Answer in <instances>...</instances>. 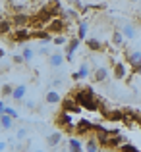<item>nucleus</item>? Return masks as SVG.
Wrapping results in <instances>:
<instances>
[{"label": "nucleus", "instance_id": "13", "mask_svg": "<svg viewBox=\"0 0 141 152\" xmlns=\"http://www.w3.org/2000/svg\"><path fill=\"white\" fill-rule=\"evenodd\" d=\"M106 79H108V69L106 67H97L93 71V81L103 83V81H106Z\"/></svg>", "mask_w": 141, "mask_h": 152}, {"label": "nucleus", "instance_id": "29", "mask_svg": "<svg viewBox=\"0 0 141 152\" xmlns=\"http://www.w3.org/2000/svg\"><path fill=\"white\" fill-rule=\"evenodd\" d=\"M122 33H124V37H128V39H134V37H135V29H134L131 25H124Z\"/></svg>", "mask_w": 141, "mask_h": 152}, {"label": "nucleus", "instance_id": "7", "mask_svg": "<svg viewBox=\"0 0 141 152\" xmlns=\"http://www.w3.org/2000/svg\"><path fill=\"white\" fill-rule=\"evenodd\" d=\"M126 58H128V64L131 66V71H137L139 67H141V52H139V50H131V52H128Z\"/></svg>", "mask_w": 141, "mask_h": 152}, {"label": "nucleus", "instance_id": "3", "mask_svg": "<svg viewBox=\"0 0 141 152\" xmlns=\"http://www.w3.org/2000/svg\"><path fill=\"white\" fill-rule=\"evenodd\" d=\"M91 131H95V123H91L89 119H79L75 123V135L83 137V135H89Z\"/></svg>", "mask_w": 141, "mask_h": 152}, {"label": "nucleus", "instance_id": "33", "mask_svg": "<svg viewBox=\"0 0 141 152\" xmlns=\"http://www.w3.org/2000/svg\"><path fill=\"white\" fill-rule=\"evenodd\" d=\"M52 41H54V45H64V42H66V37H64V35H58V37H54Z\"/></svg>", "mask_w": 141, "mask_h": 152}, {"label": "nucleus", "instance_id": "19", "mask_svg": "<svg viewBox=\"0 0 141 152\" xmlns=\"http://www.w3.org/2000/svg\"><path fill=\"white\" fill-rule=\"evenodd\" d=\"M0 125H2V129H12V125H14V118L8 114H2V119H0Z\"/></svg>", "mask_w": 141, "mask_h": 152}, {"label": "nucleus", "instance_id": "39", "mask_svg": "<svg viewBox=\"0 0 141 152\" xmlns=\"http://www.w3.org/2000/svg\"><path fill=\"white\" fill-rule=\"evenodd\" d=\"M35 152H45V150H41V148H39V150H35Z\"/></svg>", "mask_w": 141, "mask_h": 152}, {"label": "nucleus", "instance_id": "9", "mask_svg": "<svg viewBox=\"0 0 141 152\" xmlns=\"http://www.w3.org/2000/svg\"><path fill=\"white\" fill-rule=\"evenodd\" d=\"M33 37V33L29 31V27H23V29H16L14 31V35H12V39L14 41H18V42H23V41H27V39H31Z\"/></svg>", "mask_w": 141, "mask_h": 152}, {"label": "nucleus", "instance_id": "11", "mask_svg": "<svg viewBox=\"0 0 141 152\" xmlns=\"http://www.w3.org/2000/svg\"><path fill=\"white\" fill-rule=\"evenodd\" d=\"M78 46H79V39L78 37H75V39H70V42H68V46H66V60H68V62H72L74 52L78 50Z\"/></svg>", "mask_w": 141, "mask_h": 152}, {"label": "nucleus", "instance_id": "34", "mask_svg": "<svg viewBox=\"0 0 141 152\" xmlns=\"http://www.w3.org/2000/svg\"><path fill=\"white\" fill-rule=\"evenodd\" d=\"M4 114H8V115H12V118H14V119H16V118H18V112H16V110H14V108H6V112H4Z\"/></svg>", "mask_w": 141, "mask_h": 152}, {"label": "nucleus", "instance_id": "16", "mask_svg": "<svg viewBox=\"0 0 141 152\" xmlns=\"http://www.w3.org/2000/svg\"><path fill=\"white\" fill-rule=\"evenodd\" d=\"M85 152H99V141H97V137H89L85 141Z\"/></svg>", "mask_w": 141, "mask_h": 152}, {"label": "nucleus", "instance_id": "4", "mask_svg": "<svg viewBox=\"0 0 141 152\" xmlns=\"http://www.w3.org/2000/svg\"><path fill=\"white\" fill-rule=\"evenodd\" d=\"M81 110V106L78 104V100H75L74 96H66L62 100V112H68V114H75V112Z\"/></svg>", "mask_w": 141, "mask_h": 152}, {"label": "nucleus", "instance_id": "5", "mask_svg": "<svg viewBox=\"0 0 141 152\" xmlns=\"http://www.w3.org/2000/svg\"><path fill=\"white\" fill-rule=\"evenodd\" d=\"M47 31L50 35H54V33H64L66 31V21H64L62 18H54L50 23L47 25Z\"/></svg>", "mask_w": 141, "mask_h": 152}, {"label": "nucleus", "instance_id": "18", "mask_svg": "<svg viewBox=\"0 0 141 152\" xmlns=\"http://www.w3.org/2000/svg\"><path fill=\"white\" fill-rule=\"evenodd\" d=\"M60 142H62V135L60 133H50L47 137V145L48 146H58Z\"/></svg>", "mask_w": 141, "mask_h": 152}, {"label": "nucleus", "instance_id": "30", "mask_svg": "<svg viewBox=\"0 0 141 152\" xmlns=\"http://www.w3.org/2000/svg\"><path fill=\"white\" fill-rule=\"evenodd\" d=\"M14 89H16V87H12V85H6V83H4V85H2V98H6V96H12V94H14Z\"/></svg>", "mask_w": 141, "mask_h": 152}, {"label": "nucleus", "instance_id": "25", "mask_svg": "<svg viewBox=\"0 0 141 152\" xmlns=\"http://www.w3.org/2000/svg\"><path fill=\"white\" fill-rule=\"evenodd\" d=\"M33 39H41V41H50L52 39V35L48 33V31H33Z\"/></svg>", "mask_w": 141, "mask_h": 152}, {"label": "nucleus", "instance_id": "28", "mask_svg": "<svg viewBox=\"0 0 141 152\" xmlns=\"http://www.w3.org/2000/svg\"><path fill=\"white\" fill-rule=\"evenodd\" d=\"M118 152H139V150H137V146L130 145V142H124V145L118 148Z\"/></svg>", "mask_w": 141, "mask_h": 152}, {"label": "nucleus", "instance_id": "20", "mask_svg": "<svg viewBox=\"0 0 141 152\" xmlns=\"http://www.w3.org/2000/svg\"><path fill=\"white\" fill-rule=\"evenodd\" d=\"M85 45H87V48H89V50H95V52H99V50H103V48H104V46L100 45L97 39H87Z\"/></svg>", "mask_w": 141, "mask_h": 152}, {"label": "nucleus", "instance_id": "10", "mask_svg": "<svg viewBox=\"0 0 141 152\" xmlns=\"http://www.w3.org/2000/svg\"><path fill=\"white\" fill-rule=\"evenodd\" d=\"M103 115L108 119V121H124V119H126V114H124V110H110V112L104 110Z\"/></svg>", "mask_w": 141, "mask_h": 152}, {"label": "nucleus", "instance_id": "23", "mask_svg": "<svg viewBox=\"0 0 141 152\" xmlns=\"http://www.w3.org/2000/svg\"><path fill=\"white\" fill-rule=\"evenodd\" d=\"M45 100H47L48 104H58V102H60V94L56 93V91H48L47 96H45Z\"/></svg>", "mask_w": 141, "mask_h": 152}, {"label": "nucleus", "instance_id": "8", "mask_svg": "<svg viewBox=\"0 0 141 152\" xmlns=\"http://www.w3.org/2000/svg\"><path fill=\"white\" fill-rule=\"evenodd\" d=\"M112 75H114V77L118 79V81L126 79V75H128L126 66H124L122 62H116V60H112Z\"/></svg>", "mask_w": 141, "mask_h": 152}, {"label": "nucleus", "instance_id": "26", "mask_svg": "<svg viewBox=\"0 0 141 152\" xmlns=\"http://www.w3.org/2000/svg\"><path fill=\"white\" fill-rule=\"evenodd\" d=\"M122 42H124V33L122 31H114V33H112V45L120 46Z\"/></svg>", "mask_w": 141, "mask_h": 152}, {"label": "nucleus", "instance_id": "14", "mask_svg": "<svg viewBox=\"0 0 141 152\" xmlns=\"http://www.w3.org/2000/svg\"><path fill=\"white\" fill-rule=\"evenodd\" d=\"M64 152H83V145L78 141V139H70Z\"/></svg>", "mask_w": 141, "mask_h": 152}, {"label": "nucleus", "instance_id": "1", "mask_svg": "<svg viewBox=\"0 0 141 152\" xmlns=\"http://www.w3.org/2000/svg\"><path fill=\"white\" fill-rule=\"evenodd\" d=\"M74 98L78 100V104L81 108H85V110L89 112H97L99 110V100H97L95 93L91 87H83V89H75V94Z\"/></svg>", "mask_w": 141, "mask_h": 152}, {"label": "nucleus", "instance_id": "38", "mask_svg": "<svg viewBox=\"0 0 141 152\" xmlns=\"http://www.w3.org/2000/svg\"><path fill=\"white\" fill-rule=\"evenodd\" d=\"M135 73H137V75H141V67H139V69H137V71H135Z\"/></svg>", "mask_w": 141, "mask_h": 152}, {"label": "nucleus", "instance_id": "22", "mask_svg": "<svg viewBox=\"0 0 141 152\" xmlns=\"http://www.w3.org/2000/svg\"><path fill=\"white\" fill-rule=\"evenodd\" d=\"M12 25L14 23L10 21V19H6V18H2V21H0V33L2 35H6V33H10L12 31Z\"/></svg>", "mask_w": 141, "mask_h": 152}, {"label": "nucleus", "instance_id": "32", "mask_svg": "<svg viewBox=\"0 0 141 152\" xmlns=\"http://www.w3.org/2000/svg\"><path fill=\"white\" fill-rule=\"evenodd\" d=\"M16 137H18V139H19V141H23V139H25V137H27V131H25V129H23V127H19V129H18V135H16Z\"/></svg>", "mask_w": 141, "mask_h": 152}, {"label": "nucleus", "instance_id": "37", "mask_svg": "<svg viewBox=\"0 0 141 152\" xmlns=\"http://www.w3.org/2000/svg\"><path fill=\"white\" fill-rule=\"evenodd\" d=\"M0 150H2V152H6V142H4V141L0 142Z\"/></svg>", "mask_w": 141, "mask_h": 152}, {"label": "nucleus", "instance_id": "17", "mask_svg": "<svg viewBox=\"0 0 141 152\" xmlns=\"http://www.w3.org/2000/svg\"><path fill=\"white\" fill-rule=\"evenodd\" d=\"M25 93H27V87L25 85H18L14 89V94H12V98H14V100H23V96H25Z\"/></svg>", "mask_w": 141, "mask_h": 152}, {"label": "nucleus", "instance_id": "35", "mask_svg": "<svg viewBox=\"0 0 141 152\" xmlns=\"http://www.w3.org/2000/svg\"><path fill=\"white\" fill-rule=\"evenodd\" d=\"M25 60H23V56H14V64H23Z\"/></svg>", "mask_w": 141, "mask_h": 152}, {"label": "nucleus", "instance_id": "31", "mask_svg": "<svg viewBox=\"0 0 141 152\" xmlns=\"http://www.w3.org/2000/svg\"><path fill=\"white\" fill-rule=\"evenodd\" d=\"M23 60H25V62H31V58H33V50L31 48H23Z\"/></svg>", "mask_w": 141, "mask_h": 152}, {"label": "nucleus", "instance_id": "6", "mask_svg": "<svg viewBox=\"0 0 141 152\" xmlns=\"http://www.w3.org/2000/svg\"><path fill=\"white\" fill-rule=\"evenodd\" d=\"M12 23H14L18 29H23V27H29L31 18H29L27 14H21V12H18V14L12 15Z\"/></svg>", "mask_w": 141, "mask_h": 152}, {"label": "nucleus", "instance_id": "36", "mask_svg": "<svg viewBox=\"0 0 141 152\" xmlns=\"http://www.w3.org/2000/svg\"><path fill=\"white\" fill-rule=\"evenodd\" d=\"M0 58H2V60L6 58V50H4V48H0Z\"/></svg>", "mask_w": 141, "mask_h": 152}, {"label": "nucleus", "instance_id": "2", "mask_svg": "<svg viewBox=\"0 0 141 152\" xmlns=\"http://www.w3.org/2000/svg\"><path fill=\"white\" fill-rule=\"evenodd\" d=\"M56 123H58L60 127H64L66 131H75L74 118H72V114H68V112H62V114L56 118Z\"/></svg>", "mask_w": 141, "mask_h": 152}, {"label": "nucleus", "instance_id": "27", "mask_svg": "<svg viewBox=\"0 0 141 152\" xmlns=\"http://www.w3.org/2000/svg\"><path fill=\"white\" fill-rule=\"evenodd\" d=\"M79 79H85V77H89L91 75V71H89V66H87V64H81V67H79Z\"/></svg>", "mask_w": 141, "mask_h": 152}, {"label": "nucleus", "instance_id": "24", "mask_svg": "<svg viewBox=\"0 0 141 152\" xmlns=\"http://www.w3.org/2000/svg\"><path fill=\"white\" fill-rule=\"evenodd\" d=\"M75 18H78V12H75L74 8H66V10H62V19H64V21H66V19L72 21V19H75Z\"/></svg>", "mask_w": 141, "mask_h": 152}, {"label": "nucleus", "instance_id": "21", "mask_svg": "<svg viewBox=\"0 0 141 152\" xmlns=\"http://www.w3.org/2000/svg\"><path fill=\"white\" fill-rule=\"evenodd\" d=\"M87 31H89V23H87V21H79V29H78V39H79V41L85 39Z\"/></svg>", "mask_w": 141, "mask_h": 152}, {"label": "nucleus", "instance_id": "12", "mask_svg": "<svg viewBox=\"0 0 141 152\" xmlns=\"http://www.w3.org/2000/svg\"><path fill=\"white\" fill-rule=\"evenodd\" d=\"M122 141H124V137H120L116 131H110V139H108V142H106V148H116V146H122Z\"/></svg>", "mask_w": 141, "mask_h": 152}, {"label": "nucleus", "instance_id": "15", "mask_svg": "<svg viewBox=\"0 0 141 152\" xmlns=\"http://www.w3.org/2000/svg\"><path fill=\"white\" fill-rule=\"evenodd\" d=\"M64 62H66V56H62V54H50V56H48V64H50V67H60Z\"/></svg>", "mask_w": 141, "mask_h": 152}]
</instances>
